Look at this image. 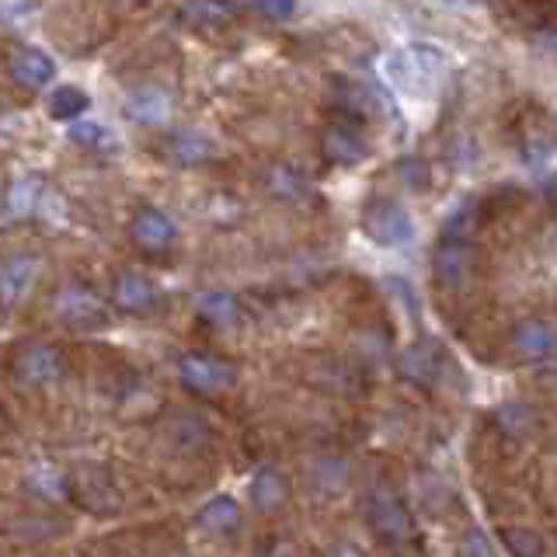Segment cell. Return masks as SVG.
Returning <instances> with one entry per match:
<instances>
[{
  "instance_id": "1",
  "label": "cell",
  "mask_w": 557,
  "mask_h": 557,
  "mask_svg": "<svg viewBox=\"0 0 557 557\" xmlns=\"http://www.w3.org/2000/svg\"><path fill=\"white\" fill-rule=\"evenodd\" d=\"M509 139L522 164L540 168L547 164L557 150V119L536 101H522L512 109L509 119Z\"/></svg>"
},
{
  "instance_id": "2",
  "label": "cell",
  "mask_w": 557,
  "mask_h": 557,
  "mask_svg": "<svg viewBox=\"0 0 557 557\" xmlns=\"http://www.w3.org/2000/svg\"><path fill=\"white\" fill-rule=\"evenodd\" d=\"M443 70H446L443 52L435 46H425V42L397 49L394 57L387 60L391 84L397 87L400 95H411V98H429L435 87H440Z\"/></svg>"
},
{
  "instance_id": "3",
  "label": "cell",
  "mask_w": 557,
  "mask_h": 557,
  "mask_svg": "<svg viewBox=\"0 0 557 557\" xmlns=\"http://www.w3.org/2000/svg\"><path fill=\"white\" fill-rule=\"evenodd\" d=\"M366 522H370L373 536L391 547H405L414 540V519L408 512V505L394 492H387V487H373L366 495Z\"/></svg>"
},
{
  "instance_id": "4",
  "label": "cell",
  "mask_w": 557,
  "mask_h": 557,
  "mask_svg": "<svg viewBox=\"0 0 557 557\" xmlns=\"http://www.w3.org/2000/svg\"><path fill=\"white\" fill-rule=\"evenodd\" d=\"M362 234L380 248H400L414 237V220L394 199H373L362 209Z\"/></svg>"
},
{
  "instance_id": "5",
  "label": "cell",
  "mask_w": 557,
  "mask_h": 557,
  "mask_svg": "<svg viewBox=\"0 0 557 557\" xmlns=\"http://www.w3.org/2000/svg\"><path fill=\"white\" fill-rule=\"evenodd\" d=\"M178 376L185 383V391L202 394V397H216L223 391H231L237 383V370L226 359L213 352H188L178 362Z\"/></svg>"
},
{
  "instance_id": "6",
  "label": "cell",
  "mask_w": 557,
  "mask_h": 557,
  "mask_svg": "<svg viewBox=\"0 0 557 557\" xmlns=\"http://www.w3.org/2000/svg\"><path fill=\"white\" fill-rule=\"evenodd\" d=\"M70 484H74V502H81V509H87V512L115 516L122 509V495L115 492L112 474L98 463L77 467V474L70 478Z\"/></svg>"
},
{
  "instance_id": "7",
  "label": "cell",
  "mask_w": 557,
  "mask_h": 557,
  "mask_svg": "<svg viewBox=\"0 0 557 557\" xmlns=\"http://www.w3.org/2000/svg\"><path fill=\"white\" fill-rule=\"evenodd\" d=\"M432 275L449 293H460L474 283V248H470V240L443 237L440 251L432 258Z\"/></svg>"
},
{
  "instance_id": "8",
  "label": "cell",
  "mask_w": 557,
  "mask_h": 557,
  "mask_svg": "<svg viewBox=\"0 0 557 557\" xmlns=\"http://www.w3.org/2000/svg\"><path fill=\"white\" fill-rule=\"evenodd\" d=\"M52 310H57V318L66 327H74V331H95V327H101L104 321H109V310H104V304L84 286H66L57 300H52Z\"/></svg>"
},
{
  "instance_id": "9",
  "label": "cell",
  "mask_w": 557,
  "mask_h": 557,
  "mask_svg": "<svg viewBox=\"0 0 557 557\" xmlns=\"http://www.w3.org/2000/svg\"><path fill=\"white\" fill-rule=\"evenodd\" d=\"M397 370L400 376H405L408 383H414V387H440V380L446 373V356L443 348L435 342H418L411 348H405L397 359Z\"/></svg>"
},
{
  "instance_id": "10",
  "label": "cell",
  "mask_w": 557,
  "mask_h": 557,
  "mask_svg": "<svg viewBox=\"0 0 557 557\" xmlns=\"http://www.w3.org/2000/svg\"><path fill=\"white\" fill-rule=\"evenodd\" d=\"M512 352L522 362H540L557 356V324L547 318H527L512 327Z\"/></svg>"
},
{
  "instance_id": "11",
  "label": "cell",
  "mask_w": 557,
  "mask_h": 557,
  "mask_svg": "<svg viewBox=\"0 0 557 557\" xmlns=\"http://www.w3.org/2000/svg\"><path fill=\"white\" fill-rule=\"evenodd\" d=\"M63 376V356L52 345H28L14 359V380L22 387H49Z\"/></svg>"
},
{
  "instance_id": "12",
  "label": "cell",
  "mask_w": 557,
  "mask_h": 557,
  "mask_svg": "<svg viewBox=\"0 0 557 557\" xmlns=\"http://www.w3.org/2000/svg\"><path fill=\"white\" fill-rule=\"evenodd\" d=\"M289 492H293V487H289L286 470H278L275 463H261L255 470V478H251V487H248L251 505H255L258 516H275L289 502Z\"/></svg>"
},
{
  "instance_id": "13",
  "label": "cell",
  "mask_w": 557,
  "mask_h": 557,
  "mask_svg": "<svg viewBox=\"0 0 557 557\" xmlns=\"http://www.w3.org/2000/svg\"><path fill=\"white\" fill-rule=\"evenodd\" d=\"M133 240L144 248L147 255H161L168 248H174V240H178V226H174V220L168 213H161V209H139L136 220H133Z\"/></svg>"
},
{
  "instance_id": "14",
  "label": "cell",
  "mask_w": 557,
  "mask_h": 557,
  "mask_svg": "<svg viewBox=\"0 0 557 557\" xmlns=\"http://www.w3.org/2000/svg\"><path fill=\"white\" fill-rule=\"evenodd\" d=\"M182 25L191 32H223L237 22V4L234 0H185L182 11Z\"/></svg>"
},
{
  "instance_id": "15",
  "label": "cell",
  "mask_w": 557,
  "mask_h": 557,
  "mask_svg": "<svg viewBox=\"0 0 557 557\" xmlns=\"http://www.w3.org/2000/svg\"><path fill=\"white\" fill-rule=\"evenodd\" d=\"M324 157L338 168H356L370 157V147H366V136L356 129V122H335L324 133Z\"/></svg>"
},
{
  "instance_id": "16",
  "label": "cell",
  "mask_w": 557,
  "mask_h": 557,
  "mask_svg": "<svg viewBox=\"0 0 557 557\" xmlns=\"http://www.w3.org/2000/svg\"><path fill=\"white\" fill-rule=\"evenodd\" d=\"M171 112H174V98L157 84L139 87V91H133L126 98V115L133 122H139V126H164Z\"/></svg>"
},
{
  "instance_id": "17",
  "label": "cell",
  "mask_w": 557,
  "mask_h": 557,
  "mask_svg": "<svg viewBox=\"0 0 557 557\" xmlns=\"http://www.w3.org/2000/svg\"><path fill=\"white\" fill-rule=\"evenodd\" d=\"M196 527L206 536H234L240 530V505H237V498H231V495L209 498L199 509V516H196Z\"/></svg>"
},
{
  "instance_id": "18",
  "label": "cell",
  "mask_w": 557,
  "mask_h": 557,
  "mask_svg": "<svg viewBox=\"0 0 557 557\" xmlns=\"http://www.w3.org/2000/svg\"><path fill=\"white\" fill-rule=\"evenodd\" d=\"M115 304L129 313H150L161 304V293H157V286L144 272H122L115 283Z\"/></svg>"
},
{
  "instance_id": "19",
  "label": "cell",
  "mask_w": 557,
  "mask_h": 557,
  "mask_svg": "<svg viewBox=\"0 0 557 557\" xmlns=\"http://www.w3.org/2000/svg\"><path fill=\"white\" fill-rule=\"evenodd\" d=\"M168 150H171V161L182 164V168H199V164H209L216 157V144L199 129H178L171 136Z\"/></svg>"
},
{
  "instance_id": "20",
  "label": "cell",
  "mask_w": 557,
  "mask_h": 557,
  "mask_svg": "<svg viewBox=\"0 0 557 557\" xmlns=\"http://www.w3.org/2000/svg\"><path fill=\"white\" fill-rule=\"evenodd\" d=\"M25 487L42 502H70L74 498V484H70V478L52 463H35L25 474Z\"/></svg>"
},
{
  "instance_id": "21",
  "label": "cell",
  "mask_w": 557,
  "mask_h": 557,
  "mask_svg": "<svg viewBox=\"0 0 557 557\" xmlns=\"http://www.w3.org/2000/svg\"><path fill=\"white\" fill-rule=\"evenodd\" d=\"M52 77H57V66L46 57L42 49H22L14 52L11 60V81L17 87H46Z\"/></svg>"
},
{
  "instance_id": "22",
  "label": "cell",
  "mask_w": 557,
  "mask_h": 557,
  "mask_svg": "<svg viewBox=\"0 0 557 557\" xmlns=\"http://www.w3.org/2000/svg\"><path fill=\"white\" fill-rule=\"evenodd\" d=\"M199 318L213 327H234L240 321V304L231 293H206L199 296Z\"/></svg>"
},
{
  "instance_id": "23",
  "label": "cell",
  "mask_w": 557,
  "mask_h": 557,
  "mask_svg": "<svg viewBox=\"0 0 557 557\" xmlns=\"http://www.w3.org/2000/svg\"><path fill=\"white\" fill-rule=\"evenodd\" d=\"M35 278V258L32 255H14L4 261V300L17 304L28 293Z\"/></svg>"
},
{
  "instance_id": "24",
  "label": "cell",
  "mask_w": 557,
  "mask_h": 557,
  "mask_svg": "<svg viewBox=\"0 0 557 557\" xmlns=\"http://www.w3.org/2000/svg\"><path fill=\"white\" fill-rule=\"evenodd\" d=\"M39 199H42V178H22L14 182L11 191H8V216L11 220H28L35 209H39Z\"/></svg>"
},
{
  "instance_id": "25",
  "label": "cell",
  "mask_w": 557,
  "mask_h": 557,
  "mask_svg": "<svg viewBox=\"0 0 557 557\" xmlns=\"http://www.w3.org/2000/svg\"><path fill=\"white\" fill-rule=\"evenodd\" d=\"M269 188L275 191L278 199H289V202H304L310 196V182L289 164H275L269 171Z\"/></svg>"
},
{
  "instance_id": "26",
  "label": "cell",
  "mask_w": 557,
  "mask_h": 557,
  "mask_svg": "<svg viewBox=\"0 0 557 557\" xmlns=\"http://www.w3.org/2000/svg\"><path fill=\"white\" fill-rule=\"evenodd\" d=\"M87 104H91V98H87L81 87H57L52 91V98H49V112H52V119H60V122H74V119H81L84 112H87Z\"/></svg>"
},
{
  "instance_id": "27",
  "label": "cell",
  "mask_w": 557,
  "mask_h": 557,
  "mask_svg": "<svg viewBox=\"0 0 557 557\" xmlns=\"http://www.w3.org/2000/svg\"><path fill=\"white\" fill-rule=\"evenodd\" d=\"M70 139H74L77 147H84V150H115V136L104 129V126H98V122H91V119H84V122H74L70 126Z\"/></svg>"
},
{
  "instance_id": "28",
  "label": "cell",
  "mask_w": 557,
  "mask_h": 557,
  "mask_svg": "<svg viewBox=\"0 0 557 557\" xmlns=\"http://www.w3.org/2000/svg\"><path fill=\"white\" fill-rule=\"evenodd\" d=\"M171 429H174V435H178L174 443H178L182 453H196V449H202L209 443V429H206L202 418L182 414V422H174Z\"/></svg>"
},
{
  "instance_id": "29",
  "label": "cell",
  "mask_w": 557,
  "mask_h": 557,
  "mask_svg": "<svg viewBox=\"0 0 557 557\" xmlns=\"http://www.w3.org/2000/svg\"><path fill=\"white\" fill-rule=\"evenodd\" d=\"M443 226H446L443 237H460V240H467L470 234H474V226H478V202H474V199L460 202V206L446 216Z\"/></svg>"
},
{
  "instance_id": "30",
  "label": "cell",
  "mask_w": 557,
  "mask_h": 557,
  "mask_svg": "<svg viewBox=\"0 0 557 557\" xmlns=\"http://www.w3.org/2000/svg\"><path fill=\"white\" fill-rule=\"evenodd\" d=\"M505 544H509V550L519 554V557H527V554H544V550H547V547H544V540H540L536 533H530V530H509V533H505Z\"/></svg>"
},
{
  "instance_id": "31",
  "label": "cell",
  "mask_w": 557,
  "mask_h": 557,
  "mask_svg": "<svg viewBox=\"0 0 557 557\" xmlns=\"http://www.w3.org/2000/svg\"><path fill=\"white\" fill-rule=\"evenodd\" d=\"M251 8L269 22H289L296 14V0H251Z\"/></svg>"
},
{
  "instance_id": "32",
  "label": "cell",
  "mask_w": 557,
  "mask_h": 557,
  "mask_svg": "<svg viewBox=\"0 0 557 557\" xmlns=\"http://www.w3.org/2000/svg\"><path fill=\"white\" fill-rule=\"evenodd\" d=\"M35 11V0H0V14H4V22H22Z\"/></svg>"
},
{
  "instance_id": "33",
  "label": "cell",
  "mask_w": 557,
  "mask_h": 557,
  "mask_svg": "<svg viewBox=\"0 0 557 557\" xmlns=\"http://www.w3.org/2000/svg\"><path fill=\"white\" fill-rule=\"evenodd\" d=\"M463 554H495V547L487 544V540H484V533H481V530H474V533L467 536V544H463Z\"/></svg>"
},
{
  "instance_id": "34",
  "label": "cell",
  "mask_w": 557,
  "mask_h": 557,
  "mask_svg": "<svg viewBox=\"0 0 557 557\" xmlns=\"http://www.w3.org/2000/svg\"><path fill=\"white\" fill-rule=\"evenodd\" d=\"M129 4H147V0H129Z\"/></svg>"
}]
</instances>
